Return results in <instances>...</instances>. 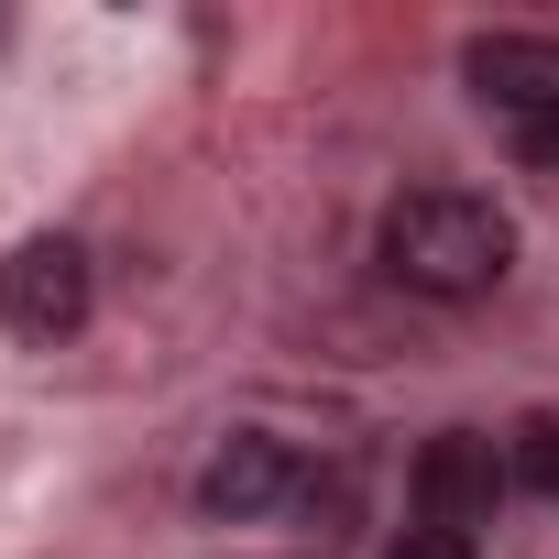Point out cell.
I'll use <instances>...</instances> for the list:
<instances>
[{"instance_id":"obj_1","label":"cell","mask_w":559,"mask_h":559,"mask_svg":"<svg viewBox=\"0 0 559 559\" xmlns=\"http://www.w3.org/2000/svg\"><path fill=\"white\" fill-rule=\"evenodd\" d=\"M373 252H384V274H395L406 297L472 308V297H493L504 274H515V219H504L493 198H472V187H406V198L384 209Z\"/></svg>"},{"instance_id":"obj_2","label":"cell","mask_w":559,"mask_h":559,"mask_svg":"<svg viewBox=\"0 0 559 559\" xmlns=\"http://www.w3.org/2000/svg\"><path fill=\"white\" fill-rule=\"evenodd\" d=\"M88 297H99V274H88V241H67V230H34V241H12V263H0V330L12 341H78L88 330Z\"/></svg>"},{"instance_id":"obj_3","label":"cell","mask_w":559,"mask_h":559,"mask_svg":"<svg viewBox=\"0 0 559 559\" xmlns=\"http://www.w3.org/2000/svg\"><path fill=\"white\" fill-rule=\"evenodd\" d=\"M493 504H504V450H493L483 428H439V439L417 450V526H439V537H483Z\"/></svg>"},{"instance_id":"obj_4","label":"cell","mask_w":559,"mask_h":559,"mask_svg":"<svg viewBox=\"0 0 559 559\" xmlns=\"http://www.w3.org/2000/svg\"><path fill=\"white\" fill-rule=\"evenodd\" d=\"M198 504H209L219 526H263V515L308 504V461H297L286 439L241 428V439H219V450H209V472H198Z\"/></svg>"},{"instance_id":"obj_5","label":"cell","mask_w":559,"mask_h":559,"mask_svg":"<svg viewBox=\"0 0 559 559\" xmlns=\"http://www.w3.org/2000/svg\"><path fill=\"white\" fill-rule=\"evenodd\" d=\"M461 78H472V99H483L493 121H537V110H559V45H548V34H472Z\"/></svg>"},{"instance_id":"obj_6","label":"cell","mask_w":559,"mask_h":559,"mask_svg":"<svg viewBox=\"0 0 559 559\" xmlns=\"http://www.w3.org/2000/svg\"><path fill=\"white\" fill-rule=\"evenodd\" d=\"M515 472H526L537 493H559V417H526V428H515Z\"/></svg>"},{"instance_id":"obj_7","label":"cell","mask_w":559,"mask_h":559,"mask_svg":"<svg viewBox=\"0 0 559 559\" xmlns=\"http://www.w3.org/2000/svg\"><path fill=\"white\" fill-rule=\"evenodd\" d=\"M504 143H515V165H526V176H559V110H537V121H504Z\"/></svg>"},{"instance_id":"obj_8","label":"cell","mask_w":559,"mask_h":559,"mask_svg":"<svg viewBox=\"0 0 559 559\" xmlns=\"http://www.w3.org/2000/svg\"><path fill=\"white\" fill-rule=\"evenodd\" d=\"M395 559H472V537H439V526H406Z\"/></svg>"}]
</instances>
